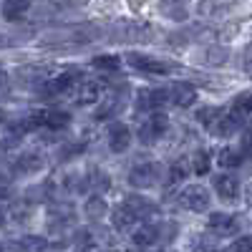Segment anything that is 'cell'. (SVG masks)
Listing matches in <instances>:
<instances>
[{"instance_id":"1","label":"cell","mask_w":252,"mask_h":252,"mask_svg":"<svg viewBox=\"0 0 252 252\" xmlns=\"http://www.w3.org/2000/svg\"><path fill=\"white\" fill-rule=\"evenodd\" d=\"M159 179H161V164L159 161H141L129 172V184L136 189L157 187Z\"/></svg>"},{"instance_id":"2","label":"cell","mask_w":252,"mask_h":252,"mask_svg":"<svg viewBox=\"0 0 252 252\" xmlns=\"http://www.w3.org/2000/svg\"><path fill=\"white\" fill-rule=\"evenodd\" d=\"M126 61L131 63L136 71H144V73H154V76H164V73H172L174 66L164 58H154V56H146V53H126Z\"/></svg>"},{"instance_id":"3","label":"cell","mask_w":252,"mask_h":252,"mask_svg":"<svg viewBox=\"0 0 252 252\" xmlns=\"http://www.w3.org/2000/svg\"><path fill=\"white\" fill-rule=\"evenodd\" d=\"M78 83H81V73H78V71H63L61 76H56V78H51V81L43 83V91H40V96L51 98V96L68 94V91L78 89Z\"/></svg>"},{"instance_id":"4","label":"cell","mask_w":252,"mask_h":252,"mask_svg":"<svg viewBox=\"0 0 252 252\" xmlns=\"http://www.w3.org/2000/svg\"><path fill=\"white\" fill-rule=\"evenodd\" d=\"M166 129H169V119H166L164 114H152L149 119L139 126V141L146 144V146L157 144L166 134Z\"/></svg>"},{"instance_id":"5","label":"cell","mask_w":252,"mask_h":252,"mask_svg":"<svg viewBox=\"0 0 252 252\" xmlns=\"http://www.w3.org/2000/svg\"><path fill=\"white\" fill-rule=\"evenodd\" d=\"M172 235H164V227L161 224H144V227H139L136 232H134V245L139 247V250H152V247H157L159 242H164V240H169Z\"/></svg>"},{"instance_id":"6","label":"cell","mask_w":252,"mask_h":252,"mask_svg":"<svg viewBox=\"0 0 252 252\" xmlns=\"http://www.w3.org/2000/svg\"><path fill=\"white\" fill-rule=\"evenodd\" d=\"M164 103H169V89H141L136 94V114L139 111H157Z\"/></svg>"},{"instance_id":"7","label":"cell","mask_w":252,"mask_h":252,"mask_svg":"<svg viewBox=\"0 0 252 252\" xmlns=\"http://www.w3.org/2000/svg\"><path fill=\"white\" fill-rule=\"evenodd\" d=\"M179 202H182V207L192 209V212H204V209L209 207V192L199 184L184 187L182 194H179Z\"/></svg>"},{"instance_id":"8","label":"cell","mask_w":252,"mask_h":252,"mask_svg":"<svg viewBox=\"0 0 252 252\" xmlns=\"http://www.w3.org/2000/svg\"><path fill=\"white\" fill-rule=\"evenodd\" d=\"M43 166H46V157L40 154V152H35V149H31V152H23V154L15 159L13 172L18 177H31V174H38Z\"/></svg>"},{"instance_id":"9","label":"cell","mask_w":252,"mask_h":252,"mask_svg":"<svg viewBox=\"0 0 252 252\" xmlns=\"http://www.w3.org/2000/svg\"><path fill=\"white\" fill-rule=\"evenodd\" d=\"M207 227L212 235H220V237H229L240 229V220L235 215H227V212H212L207 220Z\"/></svg>"},{"instance_id":"10","label":"cell","mask_w":252,"mask_h":252,"mask_svg":"<svg viewBox=\"0 0 252 252\" xmlns=\"http://www.w3.org/2000/svg\"><path fill=\"white\" fill-rule=\"evenodd\" d=\"M197 96H199L197 89L187 81H179V83H174V86H169V103H174V106H179V109L194 106Z\"/></svg>"},{"instance_id":"11","label":"cell","mask_w":252,"mask_h":252,"mask_svg":"<svg viewBox=\"0 0 252 252\" xmlns=\"http://www.w3.org/2000/svg\"><path fill=\"white\" fill-rule=\"evenodd\" d=\"M109 146L114 154H124L131 146V129L121 121H114L109 126Z\"/></svg>"},{"instance_id":"12","label":"cell","mask_w":252,"mask_h":252,"mask_svg":"<svg viewBox=\"0 0 252 252\" xmlns=\"http://www.w3.org/2000/svg\"><path fill=\"white\" fill-rule=\"evenodd\" d=\"M212 187H215L217 197L224 199V202H235V199L240 197V182H237V177H232V174H217V177L212 179Z\"/></svg>"},{"instance_id":"13","label":"cell","mask_w":252,"mask_h":252,"mask_svg":"<svg viewBox=\"0 0 252 252\" xmlns=\"http://www.w3.org/2000/svg\"><path fill=\"white\" fill-rule=\"evenodd\" d=\"M237 129H240V121L232 114H220L212 124L207 126V131L212 136H220V139H229L232 134H237Z\"/></svg>"},{"instance_id":"14","label":"cell","mask_w":252,"mask_h":252,"mask_svg":"<svg viewBox=\"0 0 252 252\" xmlns=\"http://www.w3.org/2000/svg\"><path fill=\"white\" fill-rule=\"evenodd\" d=\"M40 126H48V129H68L71 126V114L66 109H43L38 111Z\"/></svg>"},{"instance_id":"15","label":"cell","mask_w":252,"mask_h":252,"mask_svg":"<svg viewBox=\"0 0 252 252\" xmlns=\"http://www.w3.org/2000/svg\"><path fill=\"white\" fill-rule=\"evenodd\" d=\"M124 204L131 209V212L139 217V220H146V217H154L157 215V204L146 197H139V194H129L124 199Z\"/></svg>"},{"instance_id":"16","label":"cell","mask_w":252,"mask_h":252,"mask_svg":"<svg viewBox=\"0 0 252 252\" xmlns=\"http://www.w3.org/2000/svg\"><path fill=\"white\" fill-rule=\"evenodd\" d=\"M101 96V83L98 81H81L76 89V103H96Z\"/></svg>"},{"instance_id":"17","label":"cell","mask_w":252,"mask_h":252,"mask_svg":"<svg viewBox=\"0 0 252 252\" xmlns=\"http://www.w3.org/2000/svg\"><path fill=\"white\" fill-rule=\"evenodd\" d=\"M159 13L164 15V18H169V20H187V15H189V10H187V5L182 3V0H161L159 3Z\"/></svg>"},{"instance_id":"18","label":"cell","mask_w":252,"mask_h":252,"mask_svg":"<svg viewBox=\"0 0 252 252\" xmlns=\"http://www.w3.org/2000/svg\"><path fill=\"white\" fill-rule=\"evenodd\" d=\"M31 10V0H3V18L15 23Z\"/></svg>"},{"instance_id":"19","label":"cell","mask_w":252,"mask_h":252,"mask_svg":"<svg viewBox=\"0 0 252 252\" xmlns=\"http://www.w3.org/2000/svg\"><path fill=\"white\" fill-rule=\"evenodd\" d=\"M245 159L242 149H235V146H222L220 154H217V164L224 166V169H235V166H240Z\"/></svg>"},{"instance_id":"20","label":"cell","mask_w":252,"mask_h":252,"mask_svg":"<svg viewBox=\"0 0 252 252\" xmlns=\"http://www.w3.org/2000/svg\"><path fill=\"white\" fill-rule=\"evenodd\" d=\"M111 222H114V227H116V229H129V227H134V224L139 222V217H136V215H134L126 204H121V207H116V209H114Z\"/></svg>"},{"instance_id":"21","label":"cell","mask_w":252,"mask_h":252,"mask_svg":"<svg viewBox=\"0 0 252 252\" xmlns=\"http://www.w3.org/2000/svg\"><path fill=\"white\" fill-rule=\"evenodd\" d=\"M232 114L240 124L245 121V119H250L252 116V91H247V94H242V96H237L235 98V103H232Z\"/></svg>"},{"instance_id":"22","label":"cell","mask_w":252,"mask_h":252,"mask_svg":"<svg viewBox=\"0 0 252 252\" xmlns=\"http://www.w3.org/2000/svg\"><path fill=\"white\" fill-rule=\"evenodd\" d=\"M106 212H109V207H106V202H103L101 197H91L86 202V207H83V215H86L91 222H98L101 217H106Z\"/></svg>"},{"instance_id":"23","label":"cell","mask_w":252,"mask_h":252,"mask_svg":"<svg viewBox=\"0 0 252 252\" xmlns=\"http://www.w3.org/2000/svg\"><path fill=\"white\" fill-rule=\"evenodd\" d=\"M149 28L146 26H121L116 28V38L121 40H141V38H149Z\"/></svg>"},{"instance_id":"24","label":"cell","mask_w":252,"mask_h":252,"mask_svg":"<svg viewBox=\"0 0 252 252\" xmlns=\"http://www.w3.org/2000/svg\"><path fill=\"white\" fill-rule=\"evenodd\" d=\"M48 247V242L38 235H28L23 240H18V252H43Z\"/></svg>"},{"instance_id":"25","label":"cell","mask_w":252,"mask_h":252,"mask_svg":"<svg viewBox=\"0 0 252 252\" xmlns=\"http://www.w3.org/2000/svg\"><path fill=\"white\" fill-rule=\"evenodd\" d=\"M89 187H96V189H101V192H106V189L111 187V179H109V174L103 172V169H98V166H94V169L89 172Z\"/></svg>"},{"instance_id":"26","label":"cell","mask_w":252,"mask_h":252,"mask_svg":"<svg viewBox=\"0 0 252 252\" xmlns=\"http://www.w3.org/2000/svg\"><path fill=\"white\" fill-rule=\"evenodd\" d=\"M94 68L96 71H119L121 68V58L119 56H96L94 58Z\"/></svg>"},{"instance_id":"27","label":"cell","mask_w":252,"mask_h":252,"mask_svg":"<svg viewBox=\"0 0 252 252\" xmlns=\"http://www.w3.org/2000/svg\"><path fill=\"white\" fill-rule=\"evenodd\" d=\"M192 166H194V174L204 177V174L209 172V152H207V149H199V152L194 154V161H192Z\"/></svg>"},{"instance_id":"28","label":"cell","mask_w":252,"mask_h":252,"mask_svg":"<svg viewBox=\"0 0 252 252\" xmlns=\"http://www.w3.org/2000/svg\"><path fill=\"white\" fill-rule=\"evenodd\" d=\"M227 252H252V237H250V235L237 237L232 245L227 247Z\"/></svg>"},{"instance_id":"29","label":"cell","mask_w":252,"mask_h":252,"mask_svg":"<svg viewBox=\"0 0 252 252\" xmlns=\"http://www.w3.org/2000/svg\"><path fill=\"white\" fill-rule=\"evenodd\" d=\"M227 48H212L207 53V63H212V66H222V63L227 61Z\"/></svg>"},{"instance_id":"30","label":"cell","mask_w":252,"mask_h":252,"mask_svg":"<svg viewBox=\"0 0 252 252\" xmlns=\"http://www.w3.org/2000/svg\"><path fill=\"white\" fill-rule=\"evenodd\" d=\"M240 149H242V154H245V157H252V126H247V129L242 131Z\"/></svg>"},{"instance_id":"31","label":"cell","mask_w":252,"mask_h":252,"mask_svg":"<svg viewBox=\"0 0 252 252\" xmlns=\"http://www.w3.org/2000/svg\"><path fill=\"white\" fill-rule=\"evenodd\" d=\"M184 161H177L174 166H172V177H169V184H177V182H182L184 179V174H187V169H184Z\"/></svg>"}]
</instances>
